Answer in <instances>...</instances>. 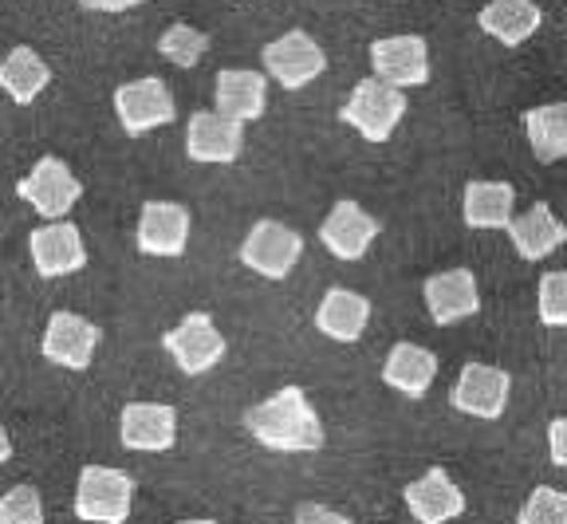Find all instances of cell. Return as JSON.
<instances>
[{
    "mask_svg": "<svg viewBox=\"0 0 567 524\" xmlns=\"http://www.w3.org/2000/svg\"><path fill=\"white\" fill-rule=\"evenodd\" d=\"M245 430L276 453H316L323 445V422L303 387H284L272 399L257 402L245 414Z\"/></svg>",
    "mask_w": 567,
    "mask_h": 524,
    "instance_id": "obj_1",
    "label": "cell"
},
{
    "mask_svg": "<svg viewBox=\"0 0 567 524\" xmlns=\"http://www.w3.org/2000/svg\"><path fill=\"white\" fill-rule=\"evenodd\" d=\"M347 126L363 134L367 143H386L390 134L399 131V123L406 119V91L390 88L382 80H359L351 91V99L339 111Z\"/></svg>",
    "mask_w": 567,
    "mask_h": 524,
    "instance_id": "obj_2",
    "label": "cell"
},
{
    "mask_svg": "<svg viewBox=\"0 0 567 524\" xmlns=\"http://www.w3.org/2000/svg\"><path fill=\"white\" fill-rule=\"evenodd\" d=\"M134 505V477L111 465H83L75 485V516L87 524H126Z\"/></svg>",
    "mask_w": 567,
    "mask_h": 524,
    "instance_id": "obj_3",
    "label": "cell"
},
{
    "mask_svg": "<svg viewBox=\"0 0 567 524\" xmlns=\"http://www.w3.org/2000/svg\"><path fill=\"white\" fill-rule=\"evenodd\" d=\"M300 257H303V237L296 229H288L284 222H272V217L252 225L245 245H240V265L252 268L265 280H284V276L300 265Z\"/></svg>",
    "mask_w": 567,
    "mask_h": 524,
    "instance_id": "obj_4",
    "label": "cell"
},
{
    "mask_svg": "<svg viewBox=\"0 0 567 524\" xmlns=\"http://www.w3.org/2000/svg\"><path fill=\"white\" fill-rule=\"evenodd\" d=\"M260 60H265V72L272 75L284 91H300V88H308L316 75L328 72V55H323V48H319L303 28H292V32L276 37L272 44H265Z\"/></svg>",
    "mask_w": 567,
    "mask_h": 524,
    "instance_id": "obj_5",
    "label": "cell"
},
{
    "mask_svg": "<svg viewBox=\"0 0 567 524\" xmlns=\"http://www.w3.org/2000/svg\"><path fill=\"white\" fill-rule=\"evenodd\" d=\"M17 194L32 205L35 214L48 217V222H68L71 205L83 197V182L75 178L60 158L44 154V158L32 166V174L17 182Z\"/></svg>",
    "mask_w": 567,
    "mask_h": 524,
    "instance_id": "obj_6",
    "label": "cell"
},
{
    "mask_svg": "<svg viewBox=\"0 0 567 524\" xmlns=\"http://www.w3.org/2000/svg\"><path fill=\"white\" fill-rule=\"evenodd\" d=\"M162 347L169 351L177 371L186 374H205L225 359V339L209 311H189L186 320L162 336Z\"/></svg>",
    "mask_w": 567,
    "mask_h": 524,
    "instance_id": "obj_7",
    "label": "cell"
},
{
    "mask_svg": "<svg viewBox=\"0 0 567 524\" xmlns=\"http://www.w3.org/2000/svg\"><path fill=\"white\" fill-rule=\"evenodd\" d=\"M508 394H513L508 371H501V367H493V363H465L457 382H453L450 402L461 414H473V418H481V422H496V418L505 414Z\"/></svg>",
    "mask_w": 567,
    "mask_h": 524,
    "instance_id": "obj_8",
    "label": "cell"
},
{
    "mask_svg": "<svg viewBox=\"0 0 567 524\" xmlns=\"http://www.w3.org/2000/svg\"><path fill=\"white\" fill-rule=\"evenodd\" d=\"M115 115L131 138H142V134L154 131V126L174 123L177 107H174V95H169L166 83L146 75V80H134V83L115 88Z\"/></svg>",
    "mask_w": 567,
    "mask_h": 524,
    "instance_id": "obj_9",
    "label": "cell"
},
{
    "mask_svg": "<svg viewBox=\"0 0 567 524\" xmlns=\"http://www.w3.org/2000/svg\"><path fill=\"white\" fill-rule=\"evenodd\" d=\"M374 80L410 91L430 83V44L422 37H382L371 44Z\"/></svg>",
    "mask_w": 567,
    "mask_h": 524,
    "instance_id": "obj_10",
    "label": "cell"
},
{
    "mask_svg": "<svg viewBox=\"0 0 567 524\" xmlns=\"http://www.w3.org/2000/svg\"><path fill=\"white\" fill-rule=\"evenodd\" d=\"M28 253H32L35 273L44 276V280L71 276L87 265V245H83V233L75 222H48L40 229H32Z\"/></svg>",
    "mask_w": 567,
    "mask_h": 524,
    "instance_id": "obj_11",
    "label": "cell"
},
{
    "mask_svg": "<svg viewBox=\"0 0 567 524\" xmlns=\"http://www.w3.org/2000/svg\"><path fill=\"white\" fill-rule=\"evenodd\" d=\"M99 328L75 311H52V320L44 328V359L63 371H87L91 359H95V347H99Z\"/></svg>",
    "mask_w": 567,
    "mask_h": 524,
    "instance_id": "obj_12",
    "label": "cell"
},
{
    "mask_svg": "<svg viewBox=\"0 0 567 524\" xmlns=\"http://www.w3.org/2000/svg\"><path fill=\"white\" fill-rule=\"evenodd\" d=\"M425 308H430V320L453 328V323L470 320L481 311V292H477V276L470 268H450V273L425 276L422 285Z\"/></svg>",
    "mask_w": 567,
    "mask_h": 524,
    "instance_id": "obj_13",
    "label": "cell"
},
{
    "mask_svg": "<svg viewBox=\"0 0 567 524\" xmlns=\"http://www.w3.org/2000/svg\"><path fill=\"white\" fill-rule=\"evenodd\" d=\"M118 438L134 453H162L177 442V410L169 402H126Z\"/></svg>",
    "mask_w": 567,
    "mask_h": 524,
    "instance_id": "obj_14",
    "label": "cell"
},
{
    "mask_svg": "<svg viewBox=\"0 0 567 524\" xmlns=\"http://www.w3.org/2000/svg\"><path fill=\"white\" fill-rule=\"evenodd\" d=\"M240 151H245V126L240 123L217 115V111H197V115H189L186 154L194 162L225 166V162H237Z\"/></svg>",
    "mask_w": 567,
    "mask_h": 524,
    "instance_id": "obj_15",
    "label": "cell"
},
{
    "mask_svg": "<svg viewBox=\"0 0 567 524\" xmlns=\"http://www.w3.org/2000/svg\"><path fill=\"white\" fill-rule=\"evenodd\" d=\"M402 497H406V508L417 524H450L457 516H465V493H461V485L442 465H434L417 481H410Z\"/></svg>",
    "mask_w": 567,
    "mask_h": 524,
    "instance_id": "obj_16",
    "label": "cell"
},
{
    "mask_svg": "<svg viewBox=\"0 0 567 524\" xmlns=\"http://www.w3.org/2000/svg\"><path fill=\"white\" fill-rule=\"evenodd\" d=\"M374 237H379V222L359 202H336L319 225V240L339 260H363Z\"/></svg>",
    "mask_w": 567,
    "mask_h": 524,
    "instance_id": "obj_17",
    "label": "cell"
},
{
    "mask_svg": "<svg viewBox=\"0 0 567 524\" xmlns=\"http://www.w3.org/2000/svg\"><path fill=\"white\" fill-rule=\"evenodd\" d=\"M189 245V209L177 202H146L138 217V249L146 257H182Z\"/></svg>",
    "mask_w": 567,
    "mask_h": 524,
    "instance_id": "obj_18",
    "label": "cell"
},
{
    "mask_svg": "<svg viewBox=\"0 0 567 524\" xmlns=\"http://www.w3.org/2000/svg\"><path fill=\"white\" fill-rule=\"evenodd\" d=\"M217 115L233 119V123H257L268 107V80L265 72H248V68H225L217 72Z\"/></svg>",
    "mask_w": 567,
    "mask_h": 524,
    "instance_id": "obj_19",
    "label": "cell"
},
{
    "mask_svg": "<svg viewBox=\"0 0 567 524\" xmlns=\"http://www.w3.org/2000/svg\"><path fill=\"white\" fill-rule=\"evenodd\" d=\"M544 24V12L536 0H488L477 12V28L485 37L501 40L505 48L528 44Z\"/></svg>",
    "mask_w": 567,
    "mask_h": 524,
    "instance_id": "obj_20",
    "label": "cell"
},
{
    "mask_svg": "<svg viewBox=\"0 0 567 524\" xmlns=\"http://www.w3.org/2000/svg\"><path fill=\"white\" fill-rule=\"evenodd\" d=\"M371 323V300L351 288H331L316 308V331L336 339V343H354Z\"/></svg>",
    "mask_w": 567,
    "mask_h": 524,
    "instance_id": "obj_21",
    "label": "cell"
},
{
    "mask_svg": "<svg viewBox=\"0 0 567 524\" xmlns=\"http://www.w3.org/2000/svg\"><path fill=\"white\" fill-rule=\"evenodd\" d=\"M508 240H513V249L520 260H544L567 240V225L551 214L548 202H536L528 214L513 217V225H508Z\"/></svg>",
    "mask_w": 567,
    "mask_h": 524,
    "instance_id": "obj_22",
    "label": "cell"
},
{
    "mask_svg": "<svg viewBox=\"0 0 567 524\" xmlns=\"http://www.w3.org/2000/svg\"><path fill=\"white\" fill-rule=\"evenodd\" d=\"M437 379V359L434 351H425L417 343H394L386 363H382V382L390 391L406 394V399H425Z\"/></svg>",
    "mask_w": 567,
    "mask_h": 524,
    "instance_id": "obj_23",
    "label": "cell"
},
{
    "mask_svg": "<svg viewBox=\"0 0 567 524\" xmlns=\"http://www.w3.org/2000/svg\"><path fill=\"white\" fill-rule=\"evenodd\" d=\"M516 189L508 182H470L461 194V217L470 229H508Z\"/></svg>",
    "mask_w": 567,
    "mask_h": 524,
    "instance_id": "obj_24",
    "label": "cell"
},
{
    "mask_svg": "<svg viewBox=\"0 0 567 524\" xmlns=\"http://www.w3.org/2000/svg\"><path fill=\"white\" fill-rule=\"evenodd\" d=\"M52 83V68H48L32 48H12L0 63V91L12 99V103H32L40 91Z\"/></svg>",
    "mask_w": 567,
    "mask_h": 524,
    "instance_id": "obj_25",
    "label": "cell"
},
{
    "mask_svg": "<svg viewBox=\"0 0 567 524\" xmlns=\"http://www.w3.org/2000/svg\"><path fill=\"white\" fill-rule=\"evenodd\" d=\"M524 134L536 162L567 158V103H544L524 115Z\"/></svg>",
    "mask_w": 567,
    "mask_h": 524,
    "instance_id": "obj_26",
    "label": "cell"
},
{
    "mask_svg": "<svg viewBox=\"0 0 567 524\" xmlns=\"http://www.w3.org/2000/svg\"><path fill=\"white\" fill-rule=\"evenodd\" d=\"M205 48H209V37L189 24H169L158 37V52L166 55L169 63H177V68H194L205 55Z\"/></svg>",
    "mask_w": 567,
    "mask_h": 524,
    "instance_id": "obj_27",
    "label": "cell"
},
{
    "mask_svg": "<svg viewBox=\"0 0 567 524\" xmlns=\"http://www.w3.org/2000/svg\"><path fill=\"white\" fill-rule=\"evenodd\" d=\"M516 524H567V493L556 485H536L516 513Z\"/></svg>",
    "mask_w": 567,
    "mask_h": 524,
    "instance_id": "obj_28",
    "label": "cell"
},
{
    "mask_svg": "<svg viewBox=\"0 0 567 524\" xmlns=\"http://www.w3.org/2000/svg\"><path fill=\"white\" fill-rule=\"evenodd\" d=\"M536 316L544 328H567V273L540 276L536 288Z\"/></svg>",
    "mask_w": 567,
    "mask_h": 524,
    "instance_id": "obj_29",
    "label": "cell"
},
{
    "mask_svg": "<svg viewBox=\"0 0 567 524\" xmlns=\"http://www.w3.org/2000/svg\"><path fill=\"white\" fill-rule=\"evenodd\" d=\"M0 524H44V501L32 485H12L0 497Z\"/></svg>",
    "mask_w": 567,
    "mask_h": 524,
    "instance_id": "obj_30",
    "label": "cell"
},
{
    "mask_svg": "<svg viewBox=\"0 0 567 524\" xmlns=\"http://www.w3.org/2000/svg\"><path fill=\"white\" fill-rule=\"evenodd\" d=\"M296 524H351V521H347V516H339L336 508H328V505L303 501V505L296 508Z\"/></svg>",
    "mask_w": 567,
    "mask_h": 524,
    "instance_id": "obj_31",
    "label": "cell"
},
{
    "mask_svg": "<svg viewBox=\"0 0 567 524\" xmlns=\"http://www.w3.org/2000/svg\"><path fill=\"white\" fill-rule=\"evenodd\" d=\"M548 453H551V465L567 470V418H556L548 427Z\"/></svg>",
    "mask_w": 567,
    "mask_h": 524,
    "instance_id": "obj_32",
    "label": "cell"
},
{
    "mask_svg": "<svg viewBox=\"0 0 567 524\" xmlns=\"http://www.w3.org/2000/svg\"><path fill=\"white\" fill-rule=\"evenodd\" d=\"M87 12H126V9H138L146 0H80Z\"/></svg>",
    "mask_w": 567,
    "mask_h": 524,
    "instance_id": "obj_33",
    "label": "cell"
},
{
    "mask_svg": "<svg viewBox=\"0 0 567 524\" xmlns=\"http://www.w3.org/2000/svg\"><path fill=\"white\" fill-rule=\"evenodd\" d=\"M9 458H12V438H9V430L0 427V465L9 462Z\"/></svg>",
    "mask_w": 567,
    "mask_h": 524,
    "instance_id": "obj_34",
    "label": "cell"
},
{
    "mask_svg": "<svg viewBox=\"0 0 567 524\" xmlns=\"http://www.w3.org/2000/svg\"><path fill=\"white\" fill-rule=\"evenodd\" d=\"M182 524H217V521H209V516H197V521H182Z\"/></svg>",
    "mask_w": 567,
    "mask_h": 524,
    "instance_id": "obj_35",
    "label": "cell"
}]
</instances>
